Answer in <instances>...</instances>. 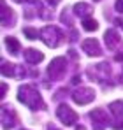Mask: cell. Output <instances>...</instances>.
Returning <instances> with one entry per match:
<instances>
[{
	"mask_svg": "<svg viewBox=\"0 0 123 130\" xmlns=\"http://www.w3.org/2000/svg\"><path fill=\"white\" fill-rule=\"evenodd\" d=\"M18 125V114L11 106H2V128L11 130Z\"/></svg>",
	"mask_w": 123,
	"mask_h": 130,
	"instance_id": "obj_6",
	"label": "cell"
},
{
	"mask_svg": "<svg viewBox=\"0 0 123 130\" xmlns=\"http://www.w3.org/2000/svg\"><path fill=\"white\" fill-rule=\"evenodd\" d=\"M69 39H70V41H76V39H78V32H76V30H72V32H70V37H69Z\"/></svg>",
	"mask_w": 123,
	"mask_h": 130,
	"instance_id": "obj_23",
	"label": "cell"
},
{
	"mask_svg": "<svg viewBox=\"0 0 123 130\" xmlns=\"http://www.w3.org/2000/svg\"><path fill=\"white\" fill-rule=\"evenodd\" d=\"M0 5H2V18H0V20H2V25H4V26H12V25H14V20H16V18H14V12L7 7L5 0H2Z\"/></svg>",
	"mask_w": 123,
	"mask_h": 130,
	"instance_id": "obj_12",
	"label": "cell"
},
{
	"mask_svg": "<svg viewBox=\"0 0 123 130\" xmlns=\"http://www.w3.org/2000/svg\"><path fill=\"white\" fill-rule=\"evenodd\" d=\"M5 46H7V49L11 51V55H20V51H21V44L20 41L16 39V37H7L5 39Z\"/></svg>",
	"mask_w": 123,
	"mask_h": 130,
	"instance_id": "obj_14",
	"label": "cell"
},
{
	"mask_svg": "<svg viewBox=\"0 0 123 130\" xmlns=\"http://www.w3.org/2000/svg\"><path fill=\"white\" fill-rule=\"evenodd\" d=\"M48 130H60V128H58L56 125H53V123H49V125H48Z\"/></svg>",
	"mask_w": 123,
	"mask_h": 130,
	"instance_id": "obj_28",
	"label": "cell"
},
{
	"mask_svg": "<svg viewBox=\"0 0 123 130\" xmlns=\"http://www.w3.org/2000/svg\"><path fill=\"white\" fill-rule=\"evenodd\" d=\"M46 2H48L51 7H55V5H58V4H60V0H46Z\"/></svg>",
	"mask_w": 123,
	"mask_h": 130,
	"instance_id": "obj_24",
	"label": "cell"
},
{
	"mask_svg": "<svg viewBox=\"0 0 123 130\" xmlns=\"http://www.w3.org/2000/svg\"><path fill=\"white\" fill-rule=\"evenodd\" d=\"M41 39L44 41V44L49 46V47H58V46L65 41V35H63V32H62L58 26L48 25V26H44L41 30Z\"/></svg>",
	"mask_w": 123,
	"mask_h": 130,
	"instance_id": "obj_2",
	"label": "cell"
},
{
	"mask_svg": "<svg viewBox=\"0 0 123 130\" xmlns=\"http://www.w3.org/2000/svg\"><path fill=\"white\" fill-rule=\"evenodd\" d=\"M88 74H90L91 77H95L99 83L104 85V79H109L111 67H109V63H99V65H95L93 69H88Z\"/></svg>",
	"mask_w": 123,
	"mask_h": 130,
	"instance_id": "obj_8",
	"label": "cell"
},
{
	"mask_svg": "<svg viewBox=\"0 0 123 130\" xmlns=\"http://www.w3.org/2000/svg\"><path fill=\"white\" fill-rule=\"evenodd\" d=\"M72 100L79 106H86L90 104L91 100H95V91L93 88H88V86H79L78 90L72 91Z\"/></svg>",
	"mask_w": 123,
	"mask_h": 130,
	"instance_id": "obj_4",
	"label": "cell"
},
{
	"mask_svg": "<svg viewBox=\"0 0 123 130\" xmlns=\"http://www.w3.org/2000/svg\"><path fill=\"white\" fill-rule=\"evenodd\" d=\"M93 12V9H91V5L90 4H86V2H79V4H76L74 5V14L76 16H79V18H90V14Z\"/></svg>",
	"mask_w": 123,
	"mask_h": 130,
	"instance_id": "obj_13",
	"label": "cell"
},
{
	"mask_svg": "<svg viewBox=\"0 0 123 130\" xmlns=\"http://www.w3.org/2000/svg\"><path fill=\"white\" fill-rule=\"evenodd\" d=\"M18 100L21 104H25L28 109L32 111H37V109H46V104L42 100L39 90L34 86V85H23L18 90Z\"/></svg>",
	"mask_w": 123,
	"mask_h": 130,
	"instance_id": "obj_1",
	"label": "cell"
},
{
	"mask_svg": "<svg viewBox=\"0 0 123 130\" xmlns=\"http://www.w3.org/2000/svg\"><path fill=\"white\" fill-rule=\"evenodd\" d=\"M83 28L86 32H95L99 28V23H97V20H93V18H84L83 20Z\"/></svg>",
	"mask_w": 123,
	"mask_h": 130,
	"instance_id": "obj_16",
	"label": "cell"
},
{
	"mask_svg": "<svg viewBox=\"0 0 123 130\" xmlns=\"http://www.w3.org/2000/svg\"><path fill=\"white\" fill-rule=\"evenodd\" d=\"M114 23H116L118 26H121V28H123V18H118V20H114Z\"/></svg>",
	"mask_w": 123,
	"mask_h": 130,
	"instance_id": "obj_26",
	"label": "cell"
},
{
	"mask_svg": "<svg viewBox=\"0 0 123 130\" xmlns=\"http://www.w3.org/2000/svg\"><path fill=\"white\" fill-rule=\"evenodd\" d=\"M65 70H67V60H65L63 56H56L55 60H51V63L48 67V74H49V77L55 79V81H58V79L63 77Z\"/></svg>",
	"mask_w": 123,
	"mask_h": 130,
	"instance_id": "obj_3",
	"label": "cell"
},
{
	"mask_svg": "<svg viewBox=\"0 0 123 130\" xmlns=\"http://www.w3.org/2000/svg\"><path fill=\"white\" fill-rule=\"evenodd\" d=\"M90 118H91V125L93 130H104L109 123V118H107V112L102 107H97L93 111H90Z\"/></svg>",
	"mask_w": 123,
	"mask_h": 130,
	"instance_id": "obj_7",
	"label": "cell"
},
{
	"mask_svg": "<svg viewBox=\"0 0 123 130\" xmlns=\"http://www.w3.org/2000/svg\"><path fill=\"white\" fill-rule=\"evenodd\" d=\"M93 2H100V0H93Z\"/></svg>",
	"mask_w": 123,
	"mask_h": 130,
	"instance_id": "obj_32",
	"label": "cell"
},
{
	"mask_svg": "<svg viewBox=\"0 0 123 130\" xmlns=\"http://www.w3.org/2000/svg\"><path fill=\"white\" fill-rule=\"evenodd\" d=\"M116 62H123V51H121V53H118V55H116Z\"/></svg>",
	"mask_w": 123,
	"mask_h": 130,
	"instance_id": "obj_27",
	"label": "cell"
},
{
	"mask_svg": "<svg viewBox=\"0 0 123 130\" xmlns=\"http://www.w3.org/2000/svg\"><path fill=\"white\" fill-rule=\"evenodd\" d=\"M63 95H67V90H65V88H60V90L56 91V95H55L53 99H55V100H60V99L63 97Z\"/></svg>",
	"mask_w": 123,
	"mask_h": 130,
	"instance_id": "obj_20",
	"label": "cell"
},
{
	"mask_svg": "<svg viewBox=\"0 0 123 130\" xmlns=\"http://www.w3.org/2000/svg\"><path fill=\"white\" fill-rule=\"evenodd\" d=\"M5 91H7V85H2V97L5 95Z\"/></svg>",
	"mask_w": 123,
	"mask_h": 130,
	"instance_id": "obj_29",
	"label": "cell"
},
{
	"mask_svg": "<svg viewBox=\"0 0 123 130\" xmlns=\"http://www.w3.org/2000/svg\"><path fill=\"white\" fill-rule=\"evenodd\" d=\"M56 116L60 118V121L65 127H72V125L78 121V112L72 107H69L67 104H62L60 107L56 109Z\"/></svg>",
	"mask_w": 123,
	"mask_h": 130,
	"instance_id": "obj_5",
	"label": "cell"
},
{
	"mask_svg": "<svg viewBox=\"0 0 123 130\" xmlns=\"http://www.w3.org/2000/svg\"><path fill=\"white\" fill-rule=\"evenodd\" d=\"M120 81H121V85H123V70H121V76H120Z\"/></svg>",
	"mask_w": 123,
	"mask_h": 130,
	"instance_id": "obj_31",
	"label": "cell"
},
{
	"mask_svg": "<svg viewBox=\"0 0 123 130\" xmlns=\"http://www.w3.org/2000/svg\"><path fill=\"white\" fill-rule=\"evenodd\" d=\"M60 20H62V23H67L69 26H72V18H70V14H69V11H67V9H65L63 12H62Z\"/></svg>",
	"mask_w": 123,
	"mask_h": 130,
	"instance_id": "obj_19",
	"label": "cell"
},
{
	"mask_svg": "<svg viewBox=\"0 0 123 130\" xmlns=\"http://www.w3.org/2000/svg\"><path fill=\"white\" fill-rule=\"evenodd\" d=\"M23 56H25V62L30 65H37L39 62L44 60V55H42L39 49H34V47H28L23 51Z\"/></svg>",
	"mask_w": 123,
	"mask_h": 130,
	"instance_id": "obj_11",
	"label": "cell"
},
{
	"mask_svg": "<svg viewBox=\"0 0 123 130\" xmlns=\"http://www.w3.org/2000/svg\"><path fill=\"white\" fill-rule=\"evenodd\" d=\"M2 76H4V77H12V76H16V65L2 60Z\"/></svg>",
	"mask_w": 123,
	"mask_h": 130,
	"instance_id": "obj_15",
	"label": "cell"
},
{
	"mask_svg": "<svg viewBox=\"0 0 123 130\" xmlns=\"http://www.w3.org/2000/svg\"><path fill=\"white\" fill-rule=\"evenodd\" d=\"M104 41H105L107 49H116L118 44H120V41H121V37L118 35V32H116L114 28H109V30H105V34H104Z\"/></svg>",
	"mask_w": 123,
	"mask_h": 130,
	"instance_id": "obj_10",
	"label": "cell"
},
{
	"mask_svg": "<svg viewBox=\"0 0 123 130\" xmlns=\"http://www.w3.org/2000/svg\"><path fill=\"white\" fill-rule=\"evenodd\" d=\"M81 47H83V51H84L88 56H100V55L104 53L97 39H86V41H83Z\"/></svg>",
	"mask_w": 123,
	"mask_h": 130,
	"instance_id": "obj_9",
	"label": "cell"
},
{
	"mask_svg": "<svg viewBox=\"0 0 123 130\" xmlns=\"http://www.w3.org/2000/svg\"><path fill=\"white\" fill-rule=\"evenodd\" d=\"M114 9H116L118 12H123V0H116V4H114Z\"/></svg>",
	"mask_w": 123,
	"mask_h": 130,
	"instance_id": "obj_21",
	"label": "cell"
},
{
	"mask_svg": "<svg viewBox=\"0 0 123 130\" xmlns=\"http://www.w3.org/2000/svg\"><path fill=\"white\" fill-rule=\"evenodd\" d=\"M12 2H18V4H39V0H12Z\"/></svg>",
	"mask_w": 123,
	"mask_h": 130,
	"instance_id": "obj_22",
	"label": "cell"
},
{
	"mask_svg": "<svg viewBox=\"0 0 123 130\" xmlns=\"http://www.w3.org/2000/svg\"><path fill=\"white\" fill-rule=\"evenodd\" d=\"M109 111L116 116V118H120L121 116V112H123V104L120 102V100H116V102H111L109 104Z\"/></svg>",
	"mask_w": 123,
	"mask_h": 130,
	"instance_id": "obj_17",
	"label": "cell"
},
{
	"mask_svg": "<svg viewBox=\"0 0 123 130\" xmlns=\"http://www.w3.org/2000/svg\"><path fill=\"white\" fill-rule=\"evenodd\" d=\"M76 130H84V127H81V125H78V127H76Z\"/></svg>",
	"mask_w": 123,
	"mask_h": 130,
	"instance_id": "obj_30",
	"label": "cell"
},
{
	"mask_svg": "<svg viewBox=\"0 0 123 130\" xmlns=\"http://www.w3.org/2000/svg\"><path fill=\"white\" fill-rule=\"evenodd\" d=\"M23 34H25V35H26V39H30V41H35V39H37V35H41V32H37L35 28H30V26L23 28Z\"/></svg>",
	"mask_w": 123,
	"mask_h": 130,
	"instance_id": "obj_18",
	"label": "cell"
},
{
	"mask_svg": "<svg viewBox=\"0 0 123 130\" xmlns=\"http://www.w3.org/2000/svg\"><path fill=\"white\" fill-rule=\"evenodd\" d=\"M79 81H81V76H74V77H72V83H74V85H78Z\"/></svg>",
	"mask_w": 123,
	"mask_h": 130,
	"instance_id": "obj_25",
	"label": "cell"
}]
</instances>
